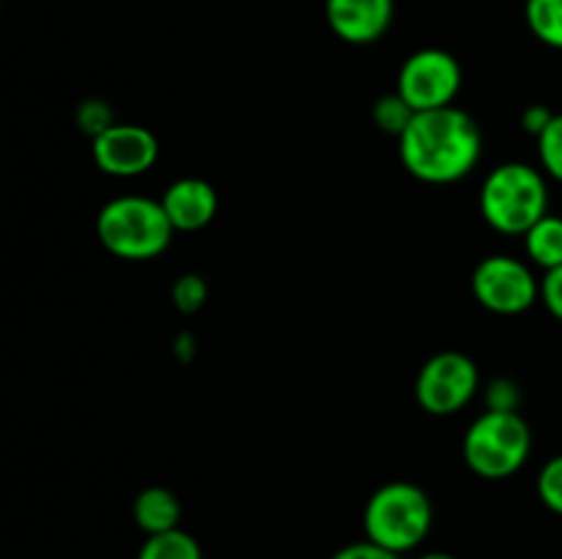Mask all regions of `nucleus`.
Returning <instances> with one entry per match:
<instances>
[{"instance_id":"obj_20","label":"nucleus","mask_w":562,"mask_h":559,"mask_svg":"<svg viewBox=\"0 0 562 559\" xmlns=\"http://www.w3.org/2000/svg\"><path fill=\"white\" fill-rule=\"evenodd\" d=\"M77 124H80V129L86 132V135L99 137L102 132H108L110 126L115 124L113 110H110L104 102L88 99V102H82L80 110H77Z\"/></svg>"},{"instance_id":"obj_15","label":"nucleus","mask_w":562,"mask_h":559,"mask_svg":"<svg viewBox=\"0 0 562 559\" xmlns=\"http://www.w3.org/2000/svg\"><path fill=\"white\" fill-rule=\"evenodd\" d=\"M137 559H203V551L201 543L179 526L162 535H148Z\"/></svg>"},{"instance_id":"obj_1","label":"nucleus","mask_w":562,"mask_h":559,"mask_svg":"<svg viewBox=\"0 0 562 559\" xmlns=\"http://www.w3.org/2000/svg\"><path fill=\"white\" fill-rule=\"evenodd\" d=\"M401 164L423 184H456L481 162L483 129L467 110L439 107L415 113L398 137Z\"/></svg>"},{"instance_id":"obj_8","label":"nucleus","mask_w":562,"mask_h":559,"mask_svg":"<svg viewBox=\"0 0 562 559\" xmlns=\"http://www.w3.org/2000/svg\"><path fill=\"white\" fill-rule=\"evenodd\" d=\"M481 387V373L472 356L461 351H439L420 367L415 398L431 417H450L470 406Z\"/></svg>"},{"instance_id":"obj_5","label":"nucleus","mask_w":562,"mask_h":559,"mask_svg":"<svg viewBox=\"0 0 562 559\" xmlns=\"http://www.w3.org/2000/svg\"><path fill=\"white\" fill-rule=\"evenodd\" d=\"M467 466L483 480L514 477L532 453V431L519 411L488 409L467 427L461 444Z\"/></svg>"},{"instance_id":"obj_18","label":"nucleus","mask_w":562,"mask_h":559,"mask_svg":"<svg viewBox=\"0 0 562 559\" xmlns=\"http://www.w3.org/2000/svg\"><path fill=\"white\" fill-rule=\"evenodd\" d=\"M170 296H173V305L179 307L184 316H192V312H198L203 305H206V296H209L206 280H203L201 274H181V277L173 283Z\"/></svg>"},{"instance_id":"obj_14","label":"nucleus","mask_w":562,"mask_h":559,"mask_svg":"<svg viewBox=\"0 0 562 559\" xmlns=\"http://www.w3.org/2000/svg\"><path fill=\"white\" fill-rule=\"evenodd\" d=\"M525 20L538 42L562 49V0H527Z\"/></svg>"},{"instance_id":"obj_25","label":"nucleus","mask_w":562,"mask_h":559,"mask_svg":"<svg viewBox=\"0 0 562 559\" xmlns=\"http://www.w3.org/2000/svg\"><path fill=\"white\" fill-rule=\"evenodd\" d=\"M417 559H456L453 554H445V551H431V554H423V557Z\"/></svg>"},{"instance_id":"obj_11","label":"nucleus","mask_w":562,"mask_h":559,"mask_svg":"<svg viewBox=\"0 0 562 559\" xmlns=\"http://www.w3.org/2000/svg\"><path fill=\"white\" fill-rule=\"evenodd\" d=\"M159 201H162L170 225L176 230H181V233L206 228L217 217L220 208L217 190L206 179H198V175H187V179L173 181Z\"/></svg>"},{"instance_id":"obj_10","label":"nucleus","mask_w":562,"mask_h":559,"mask_svg":"<svg viewBox=\"0 0 562 559\" xmlns=\"http://www.w3.org/2000/svg\"><path fill=\"white\" fill-rule=\"evenodd\" d=\"M324 14L340 42L366 47L390 31L395 0H324Z\"/></svg>"},{"instance_id":"obj_23","label":"nucleus","mask_w":562,"mask_h":559,"mask_svg":"<svg viewBox=\"0 0 562 559\" xmlns=\"http://www.w3.org/2000/svg\"><path fill=\"white\" fill-rule=\"evenodd\" d=\"M329 559H401V554L387 551V548L376 546V543H371L366 537V540L349 543V546H344L340 551H335Z\"/></svg>"},{"instance_id":"obj_12","label":"nucleus","mask_w":562,"mask_h":559,"mask_svg":"<svg viewBox=\"0 0 562 559\" xmlns=\"http://www.w3.org/2000/svg\"><path fill=\"white\" fill-rule=\"evenodd\" d=\"M132 518L146 535H162V532L179 529L181 502L170 488L148 486L132 502Z\"/></svg>"},{"instance_id":"obj_19","label":"nucleus","mask_w":562,"mask_h":559,"mask_svg":"<svg viewBox=\"0 0 562 559\" xmlns=\"http://www.w3.org/2000/svg\"><path fill=\"white\" fill-rule=\"evenodd\" d=\"M536 488H538V499H541L552 513L562 515V453L543 464V469L538 471Z\"/></svg>"},{"instance_id":"obj_4","label":"nucleus","mask_w":562,"mask_h":559,"mask_svg":"<svg viewBox=\"0 0 562 559\" xmlns=\"http://www.w3.org/2000/svg\"><path fill=\"white\" fill-rule=\"evenodd\" d=\"M434 524V507L420 486L406 480L384 482L371 493L362 513L366 537L387 551L404 554L420 546Z\"/></svg>"},{"instance_id":"obj_2","label":"nucleus","mask_w":562,"mask_h":559,"mask_svg":"<svg viewBox=\"0 0 562 559\" xmlns=\"http://www.w3.org/2000/svg\"><path fill=\"white\" fill-rule=\"evenodd\" d=\"M173 233L162 201L146 195L113 197L97 214L99 241L121 261H154L168 250Z\"/></svg>"},{"instance_id":"obj_3","label":"nucleus","mask_w":562,"mask_h":559,"mask_svg":"<svg viewBox=\"0 0 562 559\" xmlns=\"http://www.w3.org/2000/svg\"><path fill=\"white\" fill-rule=\"evenodd\" d=\"M481 214L497 233L525 236L549 214L547 173L527 162H503L481 186Z\"/></svg>"},{"instance_id":"obj_9","label":"nucleus","mask_w":562,"mask_h":559,"mask_svg":"<svg viewBox=\"0 0 562 559\" xmlns=\"http://www.w3.org/2000/svg\"><path fill=\"white\" fill-rule=\"evenodd\" d=\"M93 162L115 179H135L148 173L159 159V140L151 129L137 124H113L93 137Z\"/></svg>"},{"instance_id":"obj_17","label":"nucleus","mask_w":562,"mask_h":559,"mask_svg":"<svg viewBox=\"0 0 562 559\" xmlns=\"http://www.w3.org/2000/svg\"><path fill=\"white\" fill-rule=\"evenodd\" d=\"M538 140V159H541V170L549 179L562 184V113H554L547 129L536 137Z\"/></svg>"},{"instance_id":"obj_13","label":"nucleus","mask_w":562,"mask_h":559,"mask_svg":"<svg viewBox=\"0 0 562 559\" xmlns=\"http://www.w3.org/2000/svg\"><path fill=\"white\" fill-rule=\"evenodd\" d=\"M525 250L527 258L543 272L562 266V217L547 214L538 219L525 233Z\"/></svg>"},{"instance_id":"obj_7","label":"nucleus","mask_w":562,"mask_h":559,"mask_svg":"<svg viewBox=\"0 0 562 559\" xmlns=\"http://www.w3.org/2000/svg\"><path fill=\"white\" fill-rule=\"evenodd\" d=\"M461 82L464 71L456 55H450L448 49L426 47L404 60L395 91L409 102L415 113H426V110L450 107L461 93Z\"/></svg>"},{"instance_id":"obj_21","label":"nucleus","mask_w":562,"mask_h":559,"mask_svg":"<svg viewBox=\"0 0 562 559\" xmlns=\"http://www.w3.org/2000/svg\"><path fill=\"white\" fill-rule=\"evenodd\" d=\"M488 409L497 411H519V387L510 378H497L486 389Z\"/></svg>"},{"instance_id":"obj_16","label":"nucleus","mask_w":562,"mask_h":559,"mask_svg":"<svg viewBox=\"0 0 562 559\" xmlns=\"http://www.w3.org/2000/svg\"><path fill=\"white\" fill-rule=\"evenodd\" d=\"M371 115L373 121H376L379 129L387 132V135L393 137H401L406 126H409V121L415 118V110L409 107V102H406L398 91H393L384 93V96H379L376 102H373Z\"/></svg>"},{"instance_id":"obj_22","label":"nucleus","mask_w":562,"mask_h":559,"mask_svg":"<svg viewBox=\"0 0 562 559\" xmlns=\"http://www.w3.org/2000/svg\"><path fill=\"white\" fill-rule=\"evenodd\" d=\"M541 301L549 312L562 323V266L549 269L541 277Z\"/></svg>"},{"instance_id":"obj_24","label":"nucleus","mask_w":562,"mask_h":559,"mask_svg":"<svg viewBox=\"0 0 562 559\" xmlns=\"http://www.w3.org/2000/svg\"><path fill=\"white\" fill-rule=\"evenodd\" d=\"M552 118H554V113L547 107V104H530V107L521 113V129L530 132L532 137H538L543 129H547L549 121Z\"/></svg>"},{"instance_id":"obj_6","label":"nucleus","mask_w":562,"mask_h":559,"mask_svg":"<svg viewBox=\"0 0 562 559\" xmlns=\"http://www.w3.org/2000/svg\"><path fill=\"white\" fill-rule=\"evenodd\" d=\"M472 294L494 316H521L541 299V280L514 255H488L472 272Z\"/></svg>"}]
</instances>
